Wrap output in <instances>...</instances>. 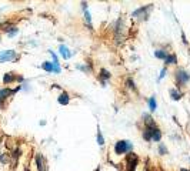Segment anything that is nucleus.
<instances>
[{
    "instance_id": "f257e3e1",
    "label": "nucleus",
    "mask_w": 190,
    "mask_h": 171,
    "mask_svg": "<svg viewBox=\"0 0 190 171\" xmlns=\"http://www.w3.org/2000/svg\"><path fill=\"white\" fill-rule=\"evenodd\" d=\"M133 150V143H130L129 140H119L114 144V153L117 155L126 154V153H131Z\"/></svg>"
},
{
    "instance_id": "f03ea898",
    "label": "nucleus",
    "mask_w": 190,
    "mask_h": 171,
    "mask_svg": "<svg viewBox=\"0 0 190 171\" xmlns=\"http://www.w3.org/2000/svg\"><path fill=\"white\" fill-rule=\"evenodd\" d=\"M174 77H176V83H177V86H183V84H186V83L190 80V74L186 71V70H183V69H177V70H176Z\"/></svg>"
},
{
    "instance_id": "7ed1b4c3",
    "label": "nucleus",
    "mask_w": 190,
    "mask_h": 171,
    "mask_svg": "<svg viewBox=\"0 0 190 171\" xmlns=\"http://www.w3.org/2000/svg\"><path fill=\"white\" fill-rule=\"evenodd\" d=\"M137 164H139L137 155L135 153H129V155H127V171H136Z\"/></svg>"
},
{
    "instance_id": "20e7f679",
    "label": "nucleus",
    "mask_w": 190,
    "mask_h": 171,
    "mask_svg": "<svg viewBox=\"0 0 190 171\" xmlns=\"http://www.w3.org/2000/svg\"><path fill=\"white\" fill-rule=\"evenodd\" d=\"M16 59V51L14 50H5L0 51V63H6V61H11Z\"/></svg>"
},
{
    "instance_id": "39448f33",
    "label": "nucleus",
    "mask_w": 190,
    "mask_h": 171,
    "mask_svg": "<svg viewBox=\"0 0 190 171\" xmlns=\"http://www.w3.org/2000/svg\"><path fill=\"white\" fill-rule=\"evenodd\" d=\"M152 140L153 141H157V143L162 140V131H160V128L157 126L152 127Z\"/></svg>"
},
{
    "instance_id": "423d86ee",
    "label": "nucleus",
    "mask_w": 190,
    "mask_h": 171,
    "mask_svg": "<svg viewBox=\"0 0 190 171\" xmlns=\"http://www.w3.org/2000/svg\"><path fill=\"white\" fill-rule=\"evenodd\" d=\"M99 77H100V80H102V84L106 86V80H110L112 74H110V71H107L106 69H102V70H100V74H99Z\"/></svg>"
},
{
    "instance_id": "0eeeda50",
    "label": "nucleus",
    "mask_w": 190,
    "mask_h": 171,
    "mask_svg": "<svg viewBox=\"0 0 190 171\" xmlns=\"http://www.w3.org/2000/svg\"><path fill=\"white\" fill-rule=\"evenodd\" d=\"M36 164H37V171H46V166H44V158L42 154L36 155Z\"/></svg>"
},
{
    "instance_id": "6e6552de",
    "label": "nucleus",
    "mask_w": 190,
    "mask_h": 171,
    "mask_svg": "<svg viewBox=\"0 0 190 171\" xmlns=\"http://www.w3.org/2000/svg\"><path fill=\"white\" fill-rule=\"evenodd\" d=\"M57 101H59V104H62V106H67L69 101H70V97H69V94H67L66 91H63V93L59 96Z\"/></svg>"
},
{
    "instance_id": "1a4fd4ad",
    "label": "nucleus",
    "mask_w": 190,
    "mask_h": 171,
    "mask_svg": "<svg viewBox=\"0 0 190 171\" xmlns=\"http://www.w3.org/2000/svg\"><path fill=\"white\" fill-rule=\"evenodd\" d=\"M141 117H143V121H144V124H146V127H154V126H156V123H154V120L152 118L150 114L144 113Z\"/></svg>"
},
{
    "instance_id": "9d476101",
    "label": "nucleus",
    "mask_w": 190,
    "mask_h": 171,
    "mask_svg": "<svg viewBox=\"0 0 190 171\" xmlns=\"http://www.w3.org/2000/svg\"><path fill=\"white\" fill-rule=\"evenodd\" d=\"M17 80V77L14 76V73H6L5 76H3V83L5 84H10L11 81Z\"/></svg>"
},
{
    "instance_id": "9b49d317",
    "label": "nucleus",
    "mask_w": 190,
    "mask_h": 171,
    "mask_svg": "<svg viewBox=\"0 0 190 171\" xmlns=\"http://www.w3.org/2000/svg\"><path fill=\"white\" fill-rule=\"evenodd\" d=\"M59 50H60V54H62V57L63 59H70V56L71 54L69 53V48L66 47V46H63V44H60V47H59Z\"/></svg>"
},
{
    "instance_id": "f8f14e48",
    "label": "nucleus",
    "mask_w": 190,
    "mask_h": 171,
    "mask_svg": "<svg viewBox=\"0 0 190 171\" xmlns=\"http://www.w3.org/2000/svg\"><path fill=\"white\" fill-rule=\"evenodd\" d=\"M143 138L146 141H152V127H146L143 130Z\"/></svg>"
},
{
    "instance_id": "ddd939ff",
    "label": "nucleus",
    "mask_w": 190,
    "mask_h": 171,
    "mask_svg": "<svg viewBox=\"0 0 190 171\" xmlns=\"http://www.w3.org/2000/svg\"><path fill=\"white\" fill-rule=\"evenodd\" d=\"M149 108H150V111H156V108H157V103H156V97L153 96L149 98Z\"/></svg>"
},
{
    "instance_id": "4468645a",
    "label": "nucleus",
    "mask_w": 190,
    "mask_h": 171,
    "mask_svg": "<svg viewBox=\"0 0 190 171\" xmlns=\"http://www.w3.org/2000/svg\"><path fill=\"white\" fill-rule=\"evenodd\" d=\"M13 94V90H10V89H2L0 90V98L2 100H5L6 97H9Z\"/></svg>"
},
{
    "instance_id": "2eb2a0df",
    "label": "nucleus",
    "mask_w": 190,
    "mask_h": 171,
    "mask_svg": "<svg viewBox=\"0 0 190 171\" xmlns=\"http://www.w3.org/2000/svg\"><path fill=\"white\" fill-rule=\"evenodd\" d=\"M164 61H166V64H176L177 63V57H176V54H167Z\"/></svg>"
},
{
    "instance_id": "dca6fc26",
    "label": "nucleus",
    "mask_w": 190,
    "mask_h": 171,
    "mask_svg": "<svg viewBox=\"0 0 190 171\" xmlns=\"http://www.w3.org/2000/svg\"><path fill=\"white\" fill-rule=\"evenodd\" d=\"M154 57L156 59H160V60H164L167 57V51H164V50H156L154 51Z\"/></svg>"
},
{
    "instance_id": "f3484780",
    "label": "nucleus",
    "mask_w": 190,
    "mask_h": 171,
    "mask_svg": "<svg viewBox=\"0 0 190 171\" xmlns=\"http://www.w3.org/2000/svg\"><path fill=\"white\" fill-rule=\"evenodd\" d=\"M170 96H172V98H173L174 101H179L180 98H182V93H179L176 89H172L170 90Z\"/></svg>"
},
{
    "instance_id": "a211bd4d",
    "label": "nucleus",
    "mask_w": 190,
    "mask_h": 171,
    "mask_svg": "<svg viewBox=\"0 0 190 171\" xmlns=\"http://www.w3.org/2000/svg\"><path fill=\"white\" fill-rule=\"evenodd\" d=\"M42 69L47 73H53V64L50 61H44V63H42Z\"/></svg>"
},
{
    "instance_id": "6ab92c4d",
    "label": "nucleus",
    "mask_w": 190,
    "mask_h": 171,
    "mask_svg": "<svg viewBox=\"0 0 190 171\" xmlns=\"http://www.w3.org/2000/svg\"><path fill=\"white\" fill-rule=\"evenodd\" d=\"M5 30H6V33L9 34V37H13L14 34L19 33V29H17V27H10V29H5Z\"/></svg>"
},
{
    "instance_id": "aec40b11",
    "label": "nucleus",
    "mask_w": 190,
    "mask_h": 171,
    "mask_svg": "<svg viewBox=\"0 0 190 171\" xmlns=\"http://www.w3.org/2000/svg\"><path fill=\"white\" fill-rule=\"evenodd\" d=\"M159 154H160V155H166V154H167V148H166V145L163 144V143L159 144Z\"/></svg>"
},
{
    "instance_id": "412c9836",
    "label": "nucleus",
    "mask_w": 190,
    "mask_h": 171,
    "mask_svg": "<svg viewBox=\"0 0 190 171\" xmlns=\"http://www.w3.org/2000/svg\"><path fill=\"white\" fill-rule=\"evenodd\" d=\"M97 143H99V145H103L104 144V138H103V135H102L100 128H99V131H97Z\"/></svg>"
},
{
    "instance_id": "4be33fe9",
    "label": "nucleus",
    "mask_w": 190,
    "mask_h": 171,
    "mask_svg": "<svg viewBox=\"0 0 190 171\" xmlns=\"http://www.w3.org/2000/svg\"><path fill=\"white\" fill-rule=\"evenodd\" d=\"M53 64V73H56V74H59L60 71H62V69H60L59 63H52Z\"/></svg>"
},
{
    "instance_id": "5701e85b",
    "label": "nucleus",
    "mask_w": 190,
    "mask_h": 171,
    "mask_svg": "<svg viewBox=\"0 0 190 171\" xmlns=\"http://www.w3.org/2000/svg\"><path fill=\"white\" fill-rule=\"evenodd\" d=\"M126 84H127V87H129V89H133V90H135V89H136L135 81L131 80V79H127V81H126Z\"/></svg>"
},
{
    "instance_id": "b1692460",
    "label": "nucleus",
    "mask_w": 190,
    "mask_h": 171,
    "mask_svg": "<svg viewBox=\"0 0 190 171\" xmlns=\"http://www.w3.org/2000/svg\"><path fill=\"white\" fill-rule=\"evenodd\" d=\"M84 19H86V21L89 23V26H90V23H92V17H90V13H89V10L84 11Z\"/></svg>"
},
{
    "instance_id": "393cba45",
    "label": "nucleus",
    "mask_w": 190,
    "mask_h": 171,
    "mask_svg": "<svg viewBox=\"0 0 190 171\" xmlns=\"http://www.w3.org/2000/svg\"><path fill=\"white\" fill-rule=\"evenodd\" d=\"M166 73H167V70H166V67H164V69H162V71H160V76H159V80H162L163 77L166 76Z\"/></svg>"
},
{
    "instance_id": "a878e982",
    "label": "nucleus",
    "mask_w": 190,
    "mask_h": 171,
    "mask_svg": "<svg viewBox=\"0 0 190 171\" xmlns=\"http://www.w3.org/2000/svg\"><path fill=\"white\" fill-rule=\"evenodd\" d=\"M180 171H190V170H185V168H182V170H180Z\"/></svg>"
}]
</instances>
